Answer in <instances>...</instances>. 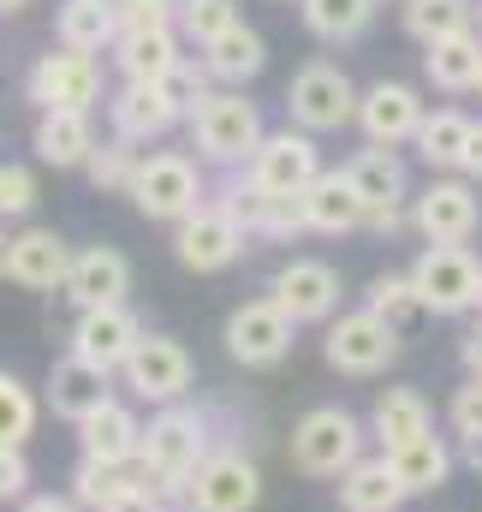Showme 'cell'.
<instances>
[{"instance_id": "1", "label": "cell", "mask_w": 482, "mask_h": 512, "mask_svg": "<svg viewBox=\"0 0 482 512\" xmlns=\"http://www.w3.org/2000/svg\"><path fill=\"white\" fill-rule=\"evenodd\" d=\"M203 459H209V417L191 405H161L143 429V447H137L143 489L155 501H173V495H185V483L197 477Z\"/></svg>"}, {"instance_id": "2", "label": "cell", "mask_w": 482, "mask_h": 512, "mask_svg": "<svg viewBox=\"0 0 482 512\" xmlns=\"http://www.w3.org/2000/svg\"><path fill=\"white\" fill-rule=\"evenodd\" d=\"M185 126H191L197 155H203L209 167H227V173H244V167H250V155H256V143L268 137L262 108H256L244 90H215V96H209Z\"/></svg>"}, {"instance_id": "3", "label": "cell", "mask_w": 482, "mask_h": 512, "mask_svg": "<svg viewBox=\"0 0 482 512\" xmlns=\"http://www.w3.org/2000/svg\"><path fill=\"white\" fill-rule=\"evenodd\" d=\"M125 197L137 203L143 221H167V227H179L185 215H197V209L209 203V185H203V173H197L191 155H179V149H149V155L137 161Z\"/></svg>"}, {"instance_id": "4", "label": "cell", "mask_w": 482, "mask_h": 512, "mask_svg": "<svg viewBox=\"0 0 482 512\" xmlns=\"http://www.w3.org/2000/svg\"><path fill=\"white\" fill-rule=\"evenodd\" d=\"M363 459V423L346 405H316L292 423V465L304 477H346Z\"/></svg>"}, {"instance_id": "5", "label": "cell", "mask_w": 482, "mask_h": 512, "mask_svg": "<svg viewBox=\"0 0 482 512\" xmlns=\"http://www.w3.org/2000/svg\"><path fill=\"white\" fill-rule=\"evenodd\" d=\"M358 84L334 66V60H310V66H298L292 72V84H286V114H292V126L310 131V137H322V131H340L358 120Z\"/></svg>"}, {"instance_id": "6", "label": "cell", "mask_w": 482, "mask_h": 512, "mask_svg": "<svg viewBox=\"0 0 482 512\" xmlns=\"http://www.w3.org/2000/svg\"><path fill=\"white\" fill-rule=\"evenodd\" d=\"M411 286H417V304L423 310L465 316V310H477L482 262L471 256V245H423V256L411 262Z\"/></svg>"}, {"instance_id": "7", "label": "cell", "mask_w": 482, "mask_h": 512, "mask_svg": "<svg viewBox=\"0 0 482 512\" xmlns=\"http://www.w3.org/2000/svg\"><path fill=\"white\" fill-rule=\"evenodd\" d=\"M322 173H328V167H322L316 137H310V131H298V126L268 131V137L256 143L250 167H244V179H250L256 191H268V197H304Z\"/></svg>"}, {"instance_id": "8", "label": "cell", "mask_w": 482, "mask_h": 512, "mask_svg": "<svg viewBox=\"0 0 482 512\" xmlns=\"http://www.w3.org/2000/svg\"><path fill=\"white\" fill-rule=\"evenodd\" d=\"M24 90H30V102L42 114H60V108L66 114H90L102 102V60L96 54H72V48L42 54L30 66V78H24Z\"/></svg>"}, {"instance_id": "9", "label": "cell", "mask_w": 482, "mask_h": 512, "mask_svg": "<svg viewBox=\"0 0 482 512\" xmlns=\"http://www.w3.org/2000/svg\"><path fill=\"white\" fill-rule=\"evenodd\" d=\"M179 501H185V512H250L262 501V471H256V459L221 447L197 465V477L185 483Z\"/></svg>"}, {"instance_id": "10", "label": "cell", "mask_w": 482, "mask_h": 512, "mask_svg": "<svg viewBox=\"0 0 482 512\" xmlns=\"http://www.w3.org/2000/svg\"><path fill=\"white\" fill-rule=\"evenodd\" d=\"M250 245V233H244L239 221L209 197L197 215H185L179 227H173V256L191 268V274H221V268H233Z\"/></svg>"}, {"instance_id": "11", "label": "cell", "mask_w": 482, "mask_h": 512, "mask_svg": "<svg viewBox=\"0 0 482 512\" xmlns=\"http://www.w3.org/2000/svg\"><path fill=\"white\" fill-rule=\"evenodd\" d=\"M399 358V328L369 316V310H346L328 322V364L340 376H381Z\"/></svg>"}, {"instance_id": "12", "label": "cell", "mask_w": 482, "mask_h": 512, "mask_svg": "<svg viewBox=\"0 0 482 512\" xmlns=\"http://www.w3.org/2000/svg\"><path fill=\"white\" fill-rule=\"evenodd\" d=\"M268 298L292 316V328L298 322H328L340 310V268L322 262V256H292V262L274 268Z\"/></svg>"}, {"instance_id": "13", "label": "cell", "mask_w": 482, "mask_h": 512, "mask_svg": "<svg viewBox=\"0 0 482 512\" xmlns=\"http://www.w3.org/2000/svg\"><path fill=\"white\" fill-rule=\"evenodd\" d=\"M125 387L137 393V399H149V405H185V393H191V352L179 346V340H167V334H143L137 340V352L125 358Z\"/></svg>"}, {"instance_id": "14", "label": "cell", "mask_w": 482, "mask_h": 512, "mask_svg": "<svg viewBox=\"0 0 482 512\" xmlns=\"http://www.w3.org/2000/svg\"><path fill=\"white\" fill-rule=\"evenodd\" d=\"M477 221H482L477 191H471V179H453V173L429 179V191L411 203V227H417L429 245H471Z\"/></svg>"}, {"instance_id": "15", "label": "cell", "mask_w": 482, "mask_h": 512, "mask_svg": "<svg viewBox=\"0 0 482 512\" xmlns=\"http://www.w3.org/2000/svg\"><path fill=\"white\" fill-rule=\"evenodd\" d=\"M227 352L244 370H274L292 352V316L274 298H250L227 316Z\"/></svg>"}, {"instance_id": "16", "label": "cell", "mask_w": 482, "mask_h": 512, "mask_svg": "<svg viewBox=\"0 0 482 512\" xmlns=\"http://www.w3.org/2000/svg\"><path fill=\"white\" fill-rule=\"evenodd\" d=\"M143 340V322L131 316V304H102V310H78L72 322V358L96 364V370H125V358L137 352Z\"/></svg>"}, {"instance_id": "17", "label": "cell", "mask_w": 482, "mask_h": 512, "mask_svg": "<svg viewBox=\"0 0 482 512\" xmlns=\"http://www.w3.org/2000/svg\"><path fill=\"white\" fill-rule=\"evenodd\" d=\"M423 96L399 78H381L358 96V126L375 149H399V143H417V126H423Z\"/></svg>"}, {"instance_id": "18", "label": "cell", "mask_w": 482, "mask_h": 512, "mask_svg": "<svg viewBox=\"0 0 482 512\" xmlns=\"http://www.w3.org/2000/svg\"><path fill=\"white\" fill-rule=\"evenodd\" d=\"M72 256L78 251H72L54 227H24V233H12L6 280H18V286H30V292H54V286H66Z\"/></svg>"}, {"instance_id": "19", "label": "cell", "mask_w": 482, "mask_h": 512, "mask_svg": "<svg viewBox=\"0 0 482 512\" xmlns=\"http://www.w3.org/2000/svg\"><path fill=\"white\" fill-rule=\"evenodd\" d=\"M78 310H102V304H125L131 292V262H125L114 245H90V251L72 256V274L60 286Z\"/></svg>"}, {"instance_id": "20", "label": "cell", "mask_w": 482, "mask_h": 512, "mask_svg": "<svg viewBox=\"0 0 482 512\" xmlns=\"http://www.w3.org/2000/svg\"><path fill=\"white\" fill-rule=\"evenodd\" d=\"M78 447H84V459H102V465H137L143 423H137V411L125 399H108L78 423Z\"/></svg>"}, {"instance_id": "21", "label": "cell", "mask_w": 482, "mask_h": 512, "mask_svg": "<svg viewBox=\"0 0 482 512\" xmlns=\"http://www.w3.org/2000/svg\"><path fill=\"white\" fill-rule=\"evenodd\" d=\"M108 120H114V137H125V143H155V137H167L179 126L161 84H120L108 96Z\"/></svg>"}, {"instance_id": "22", "label": "cell", "mask_w": 482, "mask_h": 512, "mask_svg": "<svg viewBox=\"0 0 482 512\" xmlns=\"http://www.w3.org/2000/svg\"><path fill=\"white\" fill-rule=\"evenodd\" d=\"M298 209H304V233H328V239L358 233L363 215H369L358 203V191H352V179H346V167H340V173H322V179L298 197Z\"/></svg>"}, {"instance_id": "23", "label": "cell", "mask_w": 482, "mask_h": 512, "mask_svg": "<svg viewBox=\"0 0 482 512\" xmlns=\"http://www.w3.org/2000/svg\"><path fill=\"white\" fill-rule=\"evenodd\" d=\"M120 30V0H60L54 12V36L72 54H102L120 42Z\"/></svg>"}, {"instance_id": "24", "label": "cell", "mask_w": 482, "mask_h": 512, "mask_svg": "<svg viewBox=\"0 0 482 512\" xmlns=\"http://www.w3.org/2000/svg\"><path fill=\"white\" fill-rule=\"evenodd\" d=\"M435 429V417H429V399L417 393V387H381L375 393V405H369V435L381 441V453H393V447H405V441H417V435H429Z\"/></svg>"}, {"instance_id": "25", "label": "cell", "mask_w": 482, "mask_h": 512, "mask_svg": "<svg viewBox=\"0 0 482 512\" xmlns=\"http://www.w3.org/2000/svg\"><path fill=\"white\" fill-rule=\"evenodd\" d=\"M179 60H185L179 30H120L114 42V66L125 72V84H161Z\"/></svg>"}, {"instance_id": "26", "label": "cell", "mask_w": 482, "mask_h": 512, "mask_svg": "<svg viewBox=\"0 0 482 512\" xmlns=\"http://www.w3.org/2000/svg\"><path fill=\"white\" fill-rule=\"evenodd\" d=\"M114 393H108V370H96V364H84V358H60L54 370H48V405H54V417H66V423H84L96 405H108Z\"/></svg>"}, {"instance_id": "27", "label": "cell", "mask_w": 482, "mask_h": 512, "mask_svg": "<svg viewBox=\"0 0 482 512\" xmlns=\"http://www.w3.org/2000/svg\"><path fill=\"white\" fill-rule=\"evenodd\" d=\"M197 60L209 66V78H215L221 90H244V84L268 66V42H262V36H256V30L239 18V24H233V30H221V36H215Z\"/></svg>"}, {"instance_id": "28", "label": "cell", "mask_w": 482, "mask_h": 512, "mask_svg": "<svg viewBox=\"0 0 482 512\" xmlns=\"http://www.w3.org/2000/svg\"><path fill=\"white\" fill-rule=\"evenodd\" d=\"M346 179H352V191H358V203L375 215V209H399L405 203V161L393 155V149H358L352 161H346ZM363 215V221H369Z\"/></svg>"}, {"instance_id": "29", "label": "cell", "mask_w": 482, "mask_h": 512, "mask_svg": "<svg viewBox=\"0 0 482 512\" xmlns=\"http://www.w3.org/2000/svg\"><path fill=\"white\" fill-rule=\"evenodd\" d=\"M96 120L90 114H42L36 120V137H30V149H36V161H48V167H84L90 155H96Z\"/></svg>"}, {"instance_id": "30", "label": "cell", "mask_w": 482, "mask_h": 512, "mask_svg": "<svg viewBox=\"0 0 482 512\" xmlns=\"http://www.w3.org/2000/svg\"><path fill=\"white\" fill-rule=\"evenodd\" d=\"M387 465H393V477H399V489H405V495H435V489L453 477V447L429 429V435H417V441L393 447V453H387Z\"/></svg>"}, {"instance_id": "31", "label": "cell", "mask_w": 482, "mask_h": 512, "mask_svg": "<svg viewBox=\"0 0 482 512\" xmlns=\"http://www.w3.org/2000/svg\"><path fill=\"white\" fill-rule=\"evenodd\" d=\"M334 495H340V507L346 512H399L405 501H411V495L399 489L387 453H381V459H358V465L334 483Z\"/></svg>"}, {"instance_id": "32", "label": "cell", "mask_w": 482, "mask_h": 512, "mask_svg": "<svg viewBox=\"0 0 482 512\" xmlns=\"http://www.w3.org/2000/svg\"><path fill=\"white\" fill-rule=\"evenodd\" d=\"M477 72H482V36H477V30H465V36H447V42L423 48V78H429L435 90H447V96L477 90Z\"/></svg>"}, {"instance_id": "33", "label": "cell", "mask_w": 482, "mask_h": 512, "mask_svg": "<svg viewBox=\"0 0 482 512\" xmlns=\"http://www.w3.org/2000/svg\"><path fill=\"white\" fill-rule=\"evenodd\" d=\"M471 126H477V120H471V114H459V108H435V114H423V126H417V155L429 161V173H435V179L465 167Z\"/></svg>"}, {"instance_id": "34", "label": "cell", "mask_w": 482, "mask_h": 512, "mask_svg": "<svg viewBox=\"0 0 482 512\" xmlns=\"http://www.w3.org/2000/svg\"><path fill=\"white\" fill-rule=\"evenodd\" d=\"M399 12H405V30H411L423 48L477 30V6H471V0H405Z\"/></svg>"}, {"instance_id": "35", "label": "cell", "mask_w": 482, "mask_h": 512, "mask_svg": "<svg viewBox=\"0 0 482 512\" xmlns=\"http://www.w3.org/2000/svg\"><path fill=\"white\" fill-rule=\"evenodd\" d=\"M131 489H143V477H137V465H102V459H78V471H72V501L84 512H108L120 495Z\"/></svg>"}, {"instance_id": "36", "label": "cell", "mask_w": 482, "mask_h": 512, "mask_svg": "<svg viewBox=\"0 0 482 512\" xmlns=\"http://www.w3.org/2000/svg\"><path fill=\"white\" fill-rule=\"evenodd\" d=\"M375 6L381 0H298L304 30L322 36V42H352V36H363L369 18H375Z\"/></svg>"}, {"instance_id": "37", "label": "cell", "mask_w": 482, "mask_h": 512, "mask_svg": "<svg viewBox=\"0 0 482 512\" xmlns=\"http://www.w3.org/2000/svg\"><path fill=\"white\" fill-rule=\"evenodd\" d=\"M363 310H369V316H381V322H393V328H405L411 316H423L411 274H375V280H369V292H363Z\"/></svg>"}, {"instance_id": "38", "label": "cell", "mask_w": 482, "mask_h": 512, "mask_svg": "<svg viewBox=\"0 0 482 512\" xmlns=\"http://www.w3.org/2000/svg\"><path fill=\"white\" fill-rule=\"evenodd\" d=\"M30 435H36V393L12 370H0V447H24Z\"/></svg>"}, {"instance_id": "39", "label": "cell", "mask_w": 482, "mask_h": 512, "mask_svg": "<svg viewBox=\"0 0 482 512\" xmlns=\"http://www.w3.org/2000/svg\"><path fill=\"white\" fill-rule=\"evenodd\" d=\"M161 96H167V108H173L179 120H191V114L215 96V78H209V66H203V60H191V54H185V60L161 78Z\"/></svg>"}, {"instance_id": "40", "label": "cell", "mask_w": 482, "mask_h": 512, "mask_svg": "<svg viewBox=\"0 0 482 512\" xmlns=\"http://www.w3.org/2000/svg\"><path fill=\"white\" fill-rule=\"evenodd\" d=\"M239 24V6L233 0H179V42H197V48H209L221 30H233Z\"/></svg>"}, {"instance_id": "41", "label": "cell", "mask_w": 482, "mask_h": 512, "mask_svg": "<svg viewBox=\"0 0 482 512\" xmlns=\"http://www.w3.org/2000/svg\"><path fill=\"white\" fill-rule=\"evenodd\" d=\"M137 143H125V137H102L96 143V155L84 161V173H90V185L96 191H131V173H137Z\"/></svg>"}, {"instance_id": "42", "label": "cell", "mask_w": 482, "mask_h": 512, "mask_svg": "<svg viewBox=\"0 0 482 512\" xmlns=\"http://www.w3.org/2000/svg\"><path fill=\"white\" fill-rule=\"evenodd\" d=\"M30 209H36V173L18 167V161H0V227L24 221Z\"/></svg>"}, {"instance_id": "43", "label": "cell", "mask_w": 482, "mask_h": 512, "mask_svg": "<svg viewBox=\"0 0 482 512\" xmlns=\"http://www.w3.org/2000/svg\"><path fill=\"white\" fill-rule=\"evenodd\" d=\"M447 423H453V435H459V441H482V382H477V376L453 393Z\"/></svg>"}, {"instance_id": "44", "label": "cell", "mask_w": 482, "mask_h": 512, "mask_svg": "<svg viewBox=\"0 0 482 512\" xmlns=\"http://www.w3.org/2000/svg\"><path fill=\"white\" fill-rule=\"evenodd\" d=\"M125 30H173L179 24V0H120Z\"/></svg>"}, {"instance_id": "45", "label": "cell", "mask_w": 482, "mask_h": 512, "mask_svg": "<svg viewBox=\"0 0 482 512\" xmlns=\"http://www.w3.org/2000/svg\"><path fill=\"white\" fill-rule=\"evenodd\" d=\"M30 489V459L24 447H0V501H24Z\"/></svg>"}, {"instance_id": "46", "label": "cell", "mask_w": 482, "mask_h": 512, "mask_svg": "<svg viewBox=\"0 0 482 512\" xmlns=\"http://www.w3.org/2000/svg\"><path fill=\"white\" fill-rule=\"evenodd\" d=\"M18 512H84V507H78L72 495H24Z\"/></svg>"}, {"instance_id": "47", "label": "cell", "mask_w": 482, "mask_h": 512, "mask_svg": "<svg viewBox=\"0 0 482 512\" xmlns=\"http://www.w3.org/2000/svg\"><path fill=\"white\" fill-rule=\"evenodd\" d=\"M108 512H167V501H155L149 489H131V495H120Z\"/></svg>"}, {"instance_id": "48", "label": "cell", "mask_w": 482, "mask_h": 512, "mask_svg": "<svg viewBox=\"0 0 482 512\" xmlns=\"http://www.w3.org/2000/svg\"><path fill=\"white\" fill-rule=\"evenodd\" d=\"M465 179H482V120L471 126V143H465V167H459Z\"/></svg>"}, {"instance_id": "49", "label": "cell", "mask_w": 482, "mask_h": 512, "mask_svg": "<svg viewBox=\"0 0 482 512\" xmlns=\"http://www.w3.org/2000/svg\"><path fill=\"white\" fill-rule=\"evenodd\" d=\"M363 227H375V233H399V227H405V209H375Z\"/></svg>"}, {"instance_id": "50", "label": "cell", "mask_w": 482, "mask_h": 512, "mask_svg": "<svg viewBox=\"0 0 482 512\" xmlns=\"http://www.w3.org/2000/svg\"><path fill=\"white\" fill-rule=\"evenodd\" d=\"M459 358H465V370H471V376L482 382V328L471 334V340H465V346H459Z\"/></svg>"}, {"instance_id": "51", "label": "cell", "mask_w": 482, "mask_h": 512, "mask_svg": "<svg viewBox=\"0 0 482 512\" xmlns=\"http://www.w3.org/2000/svg\"><path fill=\"white\" fill-rule=\"evenodd\" d=\"M465 465L482 477V441H465Z\"/></svg>"}, {"instance_id": "52", "label": "cell", "mask_w": 482, "mask_h": 512, "mask_svg": "<svg viewBox=\"0 0 482 512\" xmlns=\"http://www.w3.org/2000/svg\"><path fill=\"white\" fill-rule=\"evenodd\" d=\"M6 256H12V239H6V227H0V280H6Z\"/></svg>"}, {"instance_id": "53", "label": "cell", "mask_w": 482, "mask_h": 512, "mask_svg": "<svg viewBox=\"0 0 482 512\" xmlns=\"http://www.w3.org/2000/svg\"><path fill=\"white\" fill-rule=\"evenodd\" d=\"M18 6H24V0H0V12H18Z\"/></svg>"}, {"instance_id": "54", "label": "cell", "mask_w": 482, "mask_h": 512, "mask_svg": "<svg viewBox=\"0 0 482 512\" xmlns=\"http://www.w3.org/2000/svg\"><path fill=\"white\" fill-rule=\"evenodd\" d=\"M477 96H482V72H477Z\"/></svg>"}, {"instance_id": "55", "label": "cell", "mask_w": 482, "mask_h": 512, "mask_svg": "<svg viewBox=\"0 0 482 512\" xmlns=\"http://www.w3.org/2000/svg\"><path fill=\"white\" fill-rule=\"evenodd\" d=\"M477 24H482V6H477Z\"/></svg>"}, {"instance_id": "56", "label": "cell", "mask_w": 482, "mask_h": 512, "mask_svg": "<svg viewBox=\"0 0 482 512\" xmlns=\"http://www.w3.org/2000/svg\"><path fill=\"white\" fill-rule=\"evenodd\" d=\"M477 310H482V292H477Z\"/></svg>"}, {"instance_id": "57", "label": "cell", "mask_w": 482, "mask_h": 512, "mask_svg": "<svg viewBox=\"0 0 482 512\" xmlns=\"http://www.w3.org/2000/svg\"><path fill=\"white\" fill-rule=\"evenodd\" d=\"M292 6H298V0H292Z\"/></svg>"}]
</instances>
